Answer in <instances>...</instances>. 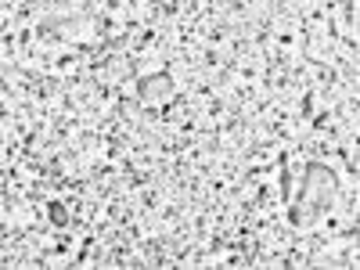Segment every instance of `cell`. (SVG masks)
<instances>
[{
	"instance_id": "cell-1",
	"label": "cell",
	"mask_w": 360,
	"mask_h": 270,
	"mask_svg": "<svg viewBox=\"0 0 360 270\" xmlns=\"http://www.w3.org/2000/svg\"><path fill=\"white\" fill-rule=\"evenodd\" d=\"M328 25H332V40L356 47V4H349V0H335Z\"/></svg>"
}]
</instances>
